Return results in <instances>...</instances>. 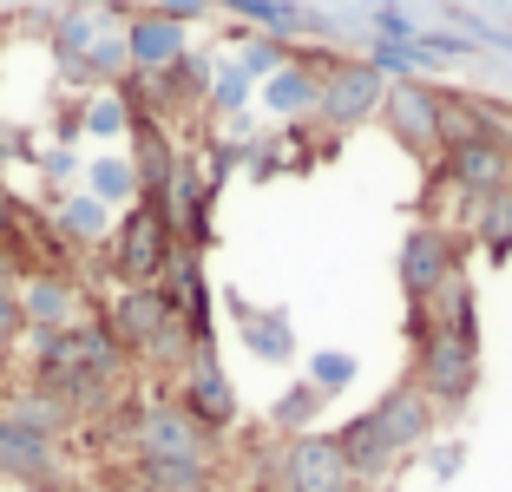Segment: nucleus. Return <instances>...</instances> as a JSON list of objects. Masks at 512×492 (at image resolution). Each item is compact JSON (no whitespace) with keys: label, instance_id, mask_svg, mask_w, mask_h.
Instances as JSON below:
<instances>
[{"label":"nucleus","instance_id":"obj_26","mask_svg":"<svg viewBox=\"0 0 512 492\" xmlns=\"http://www.w3.org/2000/svg\"><path fill=\"white\" fill-rule=\"evenodd\" d=\"M66 492H106L99 479H66Z\"/></svg>","mask_w":512,"mask_h":492},{"label":"nucleus","instance_id":"obj_1","mask_svg":"<svg viewBox=\"0 0 512 492\" xmlns=\"http://www.w3.org/2000/svg\"><path fill=\"white\" fill-rule=\"evenodd\" d=\"M27 342H33L27 348V381L40 394H53L79 427L99 420L119 394L138 388V368L125 361V348L112 342V328L99 322V315H79V322L27 335Z\"/></svg>","mask_w":512,"mask_h":492},{"label":"nucleus","instance_id":"obj_12","mask_svg":"<svg viewBox=\"0 0 512 492\" xmlns=\"http://www.w3.org/2000/svg\"><path fill=\"white\" fill-rule=\"evenodd\" d=\"M79 315H92V309H86V283H79L73 269H33V276H20V322H27V335L66 328Z\"/></svg>","mask_w":512,"mask_h":492},{"label":"nucleus","instance_id":"obj_24","mask_svg":"<svg viewBox=\"0 0 512 492\" xmlns=\"http://www.w3.org/2000/svg\"><path fill=\"white\" fill-rule=\"evenodd\" d=\"M86 125L99 138H119V132H132V112H125V99H119V86L106 92V99H92V112H86Z\"/></svg>","mask_w":512,"mask_h":492},{"label":"nucleus","instance_id":"obj_13","mask_svg":"<svg viewBox=\"0 0 512 492\" xmlns=\"http://www.w3.org/2000/svg\"><path fill=\"white\" fill-rule=\"evenodd\" d=\"M289 473H296V492H362V479L348 473L335 433H296L289 440Z\"/></svg>","mask_w":512,"mask_h":492},{"label":"nucleus","instance_id":"obj_28","mask_svg":"<svg viewBox=\"0 0 512 492\" xmlns=\"http://www.w3.org/2000/svg\"><path fill=\"white\" fill-rule=\"evenodd\" d=\"M362 492H394V486H362Z\"/></svg>","mask_w":512,"mask_h":492},{"label":"nucleus","instance_id":"obj_3","mask_svg":"<svg viewBox=\"0 0 512 492\" xmlns=\"http://www.w3.org/2000/svg\"><path fill=\"white\" fill-rule=\"evenodd\" d=\"M407 348H414V368L407 381L434 401V414H460V407L480 394V335H460V328H407Z\"/></svg>","mask_w":512,"mask_h":492},{"label":"nucleus","instance_id":"obj_7","mask_svg":"<svg viewBox=\"0 0 512 492\" xmlns=\"http://www.w3.org/2000/svg\"><path fill=\"white\" fill-rule=\"evenodd\" d=\"M171 401H178L204 433H211V440H224V433L237 427V394H230V381H224L217 342H191V355H184L178 381H171Z\"/></svg>","mask_w":512,"mask_h":492},{"label":"nucleus","instance_id":"obj_11","mask_svg":"<svg viewBox=\"0 0 512 492\" xmlns=\"http://www.w3.org/2000/svg\"><path fill=\"white\" fill-rule=\"evenodd\" d=\"M0 479L27 486V492H60L66 486V447H53V440H40L20 420L0 414Z\"/></svg>","mask_w":512,"mask_h":492},{"label":"nucleus","instance_id":"obj_15","mask_svg":"<svg viewBox=\"0 0 512 492\" xmlns=\"http://www.w3.org/2000/svg\"><path fill=\"white\" fill-rule=\"evenodd\" d=\"M316 86H322V60L289 53V60L263 79V105H270L276 119H316Z\"/></svg>","mask_w":512,"mask_h":492},{"label":"nucleus","instance_id":"obj_17","mask_svg":"<svg viewBox=\"0 0 512 492\" xmlns=\"http://www.w3.org/2000/svg\"><path fill=\"white\" fill-rule=\"evenodd\" d=\"M243 322V342L256 348L263 361H289L296 355V335H289V315L283 309H250V302H230Z\"/></svg>","mask_w":512,"mask_h":492},{"label":"nucleus","instance_id":"obj_2","mask_svg":"<svg viewBox=\"0 0 512 492\" xmlns=\"http://www.w3.org/2000/svg\"><path fill=\"white\" fill-rule=\"evenodd\" d=\"M440 433V414L414 381H394L375 407H362L355 420L335 427V447H342L348 473L362 479V486H388V473L407 460V453H421L427 440Z\"/></svg>","mask_w":512,"mask_h":492},{"label":"nucleus","instance_id":"obj_4","mask_svg":"<svg viewBox=\"0 0 512 492\" xmlns=\"http://www.w3.org/2000/svg\"><path fill=\"white\" fill-rule=\"evenodd\" d=\"M171 250H178V237H171L165 210L151 204V197H132V210H125L119 224L106 230V276L119 289H138V283H158L171 263Z\"/></svg>","mask_w":512,"mask_h":492},{"label":"nucleus","instance_id":"obj_25","mask_svg":"<svg viewBox=\"0 0 512 492\" xmlns=\"http://www.w3.org/2000/svg\"><path fill=\"white\" fill-rule=\"evenodd\" d=\"M243 99H250V73H243V66H230V73H217V105L230 112V105H243Z\"/></svg>","mask_w":512,"mask_h":492},{"label":"nucleus","instance_id":"obj_6","mask_svg":"<svg viewBox=\"0 0 512 492\" xmlns=\"http://www.w3.org/2000/svg\"><path fill=\"white\" fill-rule=\"evenodd\" d=\"M434 191H453L460 204H480V197L506 191L512 184V138H460V145H440Z\"/></svg>","mask_w":512,"mask_h":492},{"label":"nucleus","instance_id":"obj_21","mask_svg":"<svg viewBox=\"0 0 512 492\" xmlns=\"http://www.w3.org/2000/svg\"><path fill=\"white\" fill-rule=\"evenodd\" d=\"M20 342H27V322H20V283L0 269V361L14 355Z\"/></svg>","mask_w":512,"mask_h":492},{"label":"nucleus","instance_id":"obj_27","mask_svg":"<svg viewBox=\"0 0 512 492\" xmlns=\"http://www.w3.org/2000/svg\"><path fill=\"white\" fill-rule=\"evenodd\" d=\"M211 492H243V479H230V473H224V479H217Z\"/></svg>","mask_w":512,"mask_h":492},{"label":"nucleus","instance_id":"obj_23","mask_svg":"<svg viewBox=\"0 0 512 492\" xmlns=\"http://www.w3.org/2000/svg\"><path fill=\"white\" fill-rule=\"evenodd\" d=\"M92 197L106 204V197H138V178H132V164L125 158H106V164H92Z\"/></svg>","mask_w":512,"mask_h":492},{"label":"nucleus","instance_id":"obj_9","mask_svg":"<svg viewBox=\"0 0 512 492\" xmlns=\"http://www.w3.org/2000/svg\"><path fill=\"white\" fill-rule=\"evenodd\" d=\"M381 92L388 79L368 60H322V86H316V119L335 125V132H355L381 112Z\"/></svg>","mask_w":512,"mask_h":492},{"label":"nucleus","instance_id":"obj_10","mask_svg":"<svg viewBox=\"0 0 512 492\" xmlns=\"http://www.w3.org/2000/svg\"><path fill=\"white\" fill-rule=\"evenodd\" d=\"M453 269H460V237H453L447 224L427 217V224H414L401 237V296H407V309H421Z\"/></svg>","mask_w":512,"mask_h":492},{"label":"nucleus","instance_id":"obj_20","mask_svg":"<svg viewBox=\"0 0 512 492\" xmlns=\"http://www.w3.org/2000/svg\"><path fill=\"white\" fill-rule=\"evenodd\" d=\"M53 230H60L73 250L79 243H106V204H99V197H73V204L53 217Z\"/></svg>","mask_w":512,"mask_h":492},{"label":"nucleus","instance_id":"obj_22","mask_svg":"<svg viewBox=\"0 0 512 492\" xmlns=\"http://www.w3.org/2000/svg\"><path fill=\"white\" fill-rule=\"evenodd\" d=\"M348 381H355V355H335V348H329V355L309 361V388H316L322 401H329V394H342Z\"/></svg>","mask_w":512,"mask_h":492},{"label":"nucleus","instance_id":"obj_5","mask_svg":"<svg viewBox=\"0 0 512 492\" xmlns=\"http://www.w3.org/2000/svg\"><path fill=\"white\" fill-rule=\"evenodd\" d=\"M125 460H224V440H211V433L197 427V420L171 401V388H165V394H145L132 453H125Z\"/></svg>","mask_w":512,"mask_h":492},{"label":"nucleus","instance_id":"obj_16","mask_svg":"<svg viewBox=\"0 0 512 492\" xmlns=\"http://www.w3.org/2000/svg\"><path fill=\"white\" fill-rule=\"evenodd\" d=\"M467 230L493 263H506L512 256V184L493 191V197H480V204H467Z\"/></svg>","mask_w":512,"mask_h":492},{"label":"nucleus","instance_id":"obj_14","mask_svg":"<svg viewBox=\"0 0 512 492\" xmlns=\"http://www.w3.org/2000/svg\"><path fill=\"white\" fill-rule=\"evenodd\" d=\"M171 60H184V20L178 14H138L125 20V66L132 73H165Z\"/></svg>","mask_w":512,"mask_h":492},{"label":"nucleus","instance_id":"obj_19","mask_svg":"<svg viewBox=\"0 0 512 492\" xmlns=\"http://www.w3.org/2000/svg\"><path fill=\"white\" fill-rule=\"evenodd\" d=\"M316 414H322V394L309 388V381H296V388L270 407V433H276V440H296V433H309V420H316Z\"/></svg>","mask_w":512,"mask_h":492},{"label":"nucleus","instance_id":"obj_8","mask_svg":"<svg viewBox=\"0 0 512 492\" xmlns=\"http://www.w3.org/2000/svg\"><path fill=\"white\" fill-rule=\"evenodd\" d=\"M375 119L394 132V145L414 151L421 164L440 158V86H427V79H388Z\"/></svg>","mask_w":512,"mask_h":492},{"label":"nucleus","instance_id":"obj_18","mask_svg":"<svg viewBox=\"0 0 512 492\" xmlns=\"http://www.w3.org/2000/svg\"><path fill=\"white\" fill-rule=\"evenodd\" d=\"M243 492H296V473H289V440H256L250 466H243Z\"/></svg>","mask_w":512,"mask_h":492}]
</instances>
